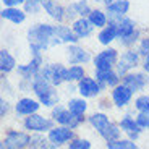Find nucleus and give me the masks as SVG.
<instances>
[{"label": "nucleus", "instance_id": "1", "mask_svg": "<svg viewBox=\"0 0 149 149\" xmlns=\"http://www.w3.org/2000/svg\"><path fill=\"white\" fill-rule=\"evenodd\" d=\"M28 42H29L33 55H39L41 50H45L50 45L60 44L55 34V26L52 24H36L28 31Z\"/></svg>", "mask_w": 149, "mask_h": 149}, {"label": "nucleus", "instance_id": "2", "mask_svg": "<svg viewBox=\"0 0 149 149\" xmlns=\"http://www.w3.org/2000/svg\"><path fill=\"white\" fill-rule=\"evenodd\" d=\"M33 91L36 93V96L39 97L41 104H44L45 107L57 105V102H58V94L54 89V84L45 81V79L41 78L39 74H36V78L33 79Z\"/></svg>", "mask_w": 149, "mask_h": 149}, {"label": "nucleus", "instance_id": "3", "mask_svg": "<svg viewBox=\"0 0 149 149\" xmlns=\"http://www.w3.org/2000/svg\"><path fill=\"white\" fill-rule=\"evenodd\" d=\"M89 122L99 131V134H101L105 141H115V139L120 138L118 127H115L113 123L109 122L107 115H104V113H94V115H91Z\"/></svg>", "mask_w": 149, "mask_h": 149}, {"label": "nucleus", "instance_id": "4", "mask_svg": "<svg viewBox=\"0 0 149 149\" xmlns=\"http://www.w3.org/2000/svg\"><path fill=\"white\" fill-rule=\"evenodd\" d=\"M39 76L44 78L45 81H49L50 84L58 86L63 81H67V68L60 63H50V65H44L39 71Z\"/></svg>", "mask_w": 149, "mask_h": 149}, {"label": "nucleus", "instance_id": "5", "mask_svg": "<svg viewBox=\"0 0 149 149\" xmlns=\"http://www.w3.org/2000/svg\"><path fill=\"white\" fill-rule=\"evenodd\" d=\"M31 143V138L21 131H8L5 139L2 141V149H23Z\"/></svg>", "mask_w": 149, "mask_h": 149}, {"label": "nucleus", "instance_id": "6", "mask_svg": "<svg viewBox=\"0 0 149 149\" xmlns=\"http://www.w3.org/2000/svg\"><path fill=\"white\" fill-rule=\"evenodd\" d=\"M52 117H54V120H55V122L62 123L63 127H70V128L78 127L79 123H81V120H83V117L74 115L73 112L65 110V109H63V107H60V105H57V107L54 109Z\"/></svg>", "mask_w": 149, "mask_h": 149}, {"label": "nucleus", "instance_id": "7", "mask_svg": "<svg viewBox=\"0 0 149 149\" xmlns=\"http://www.w3.org/2000/svg\"><path fill=\"white\" fill-rule=\"evenodd\" d=\"M117 62V50L115 49H105L102 52H99L94 58V65H96L97 71H107L112 70L113 63Z\"/></svg>", "mask_w": 149, "mask_h": 149}, {"label": "nucleus", "instance_id": "8", "mask_svg": "<svg viewBox=\"0 0 149 149\" xmlns=\"http://www.w3.org/2000/svg\"><path fill=\"white\" fill-rule=\"evenodd\" d=\"M24 127H26V130L41 133V131L52 130V120L44 118L42 115H37V113H33V115L26 117V120H24Z\"/></svg>", "mask_w": 149, "mask_h": 149}, {"label": "nucleus", "instance_id": "9", "mask_svg": "<svg viewBox=\"0 0 149 149\" xmlns=\"http://www.w3.org/2000/svg\"><path fill=\"white\" fill-rule=\"evenodd\" d=\"M139 63V52H134V50H127L122 57L118 58V74H127L131 68L138 67Z\"/></svg>", "mask_w": 149, "mask_h": 149}, {"label": "nucleus", "instance_id": "10", "mask_svg": "<svg viewBox=\"0 0 149 149\" xmlns=\"http://www.w3.org/2000/svg\"><path fill=\"white\" fill-rule=\"evenodd\" d=\"M128 8H130V2L128 0H115L110 5H107V13H109V18H110V23L117 24L125 16Z\"/></svg>", "mask_w": 149, "mask_h": 149}, {"label": "nucleus", "instance_id": "11", "mask_svg": "<svg viewBox=\"0 0 149 149\" xmlns=\"http://www.w3.org/2000/svg\"><path fill=\"white\" fill-rule=\"evenodd\" d=\"M67 58H68L70 63L78 65V63H86V62H89L91 55H89L88 50L78 47L76 44H71V45H68V47H67Z\"/></svg>", "mask_w": 149, "mask_h": 149}, {"label": "nucleus", "instance_id": "12", "mask_svg": "<svg viewBox=\"0 0 149 149\" xmlns=\"http://www.w3.org/2000/svg\"><path fill=\"white\" fill-rule=\"evenodd\" d=\"M41 65H42V57L41 54L39 55H34V58L31 60L28 65H21V67H18V73L21 74L24 79H31V78H36V74L41 71Z\"/></svg>", "mask_w": 149, "mask_h": 149}, {"label": "nucleus", "instance_id": "13", "mask_svg": "<svg viewBox=\"0 0 149 149\" xmlns=\"http://www.w3.org/2000/svg\"><path fill=\"white\" fill-rule=\"evenodd\" d=\"M73 138V131L68 127H58V128H52L49 131V141L52 143L54 146H60L63 143L70 141Z\"/></svg>", "mask_w": 149, "mask_h": 149}, {"label": "nucleus", "instance_id": "14", "mask_svg": "<svg viewBox=\"0 0 149 149\" xmlns=\"http://www.w3.org/2000/svg\"><path fill=\"white\" fill-rule=\"evenodd\" d=\"M149 83V79L146 78L143 73H128L123 76V84L128 86L131 91H141L144 89V86Z\"/></svg>", "mask_w": 149, "mask_h": 149}, {"label": "nucleus", "instance_id": "15", "mask_svg": "<svg viewBox=\"0 0 149 149\" xmlns=\"http://www.w3.org/2000/svg\"><path fill=\"white\" fill-rule=\"evenodd\" d=\"M78 91L81 93V96L84 97H94L99 94V91H101V84L96 81V79L93 78H83L81 81L78 83Z\"/></svg>", "mask_w": 149, "mask_h": 149}, {"label": "nucleus", "instance_id": "16", "mask_svg": "<svg viewBox=\"0 0 149 149\" xmlns=\"http://www.w3.org/2000/svg\"><path fill=\"white\" fill-rule=\"evenodd\" d=\"M39 102L34 101V99H29V97H24V99H19L16 102V113L19 115H33L39 110Z\"/></svg>", "mask_w": 149, "mask_h": 149}, {"label": "nucleus", "instance_id": "17", "mask_svg": "<svg viewBox=\"0 0 149 149\" xmlns=\"http://www.w3.org/2000/svg\"><path fill=\"white\" fill-rule=\"evenodd\" d=\"M131 94H133V91H131L128 86H125V84L115 86V89H113V93H112V99H113L115 105L123 107V105H127L128 102H130Z\"/></svg>", "mask_w": 149, "mask_h": 149}, {"label": "nucleus", "instance_id": "18", "mask_svg": "<svg viewBox=\"0 0 149 149\" xmlns=\"http://www.w3.org/2000/svg\"><path fill=\"white\" fill-rule=\"evenodd\" d=\"M42 8L49 13L50 18L57 19V21H62V19L67 16V15H65L67 10H65L62 5H58L57 2H54V0H42Z\"/></svg>", "mask_w": 149, "mask_h": 149}, {"label": "nucleus", "instance_id": "19", "mask_svg": "<svg viewBox=\"0 0 149 149\" xmlns=\"http://www.w3.org/2000/svg\"><path fill=\"white\" fill-rule=\"evenodd\" d=\"M71 29L74 31V34H76L78 37H88L91 33H93L94 24L89 21V19H86V18H78L76 21L73 23Z\"/></svg>", "mask_w": 149, "mask_h": 149}, {"label": "nucleus", "instance_id": "20", "mask_svg": "<svg viewBox=\"0 0 149 149\" xmlns=\"http://www.w3.org/2000/svg\"><path fill=\"white\" fill-rule=\"evenodd\" d=\"M91 8H89V3L86 2V0H78V2H74L71 3L70 7L67 8V16H74V15H79L81 18H84L86 15H89L91 13Z\"/></svg>", "mask_w": 149, "mask_h": 149}, {"label": "nucleus", "instance_id": "21", "mask_svg": "<svg viewBox=\"0 0 149 149\" xmlns=\"http://www.w3.org/2000/svg\"><path fill=\"white\" fill-rule=\"evenodd\" d=\"M55 34H57V39L60 42H67V44H76L78 42V36L68 26H62V24L55 26Z\"/></svg>", "mask_w": 149, "mask_h": 149}, {"label": "nucleus", "instance_id": "22", "mask_svg": "<svg viewBox=\"0 0 149 149\" xmlns=\"http://www.w3.org/2000/svg\"><path fill=\"white\" fill-rule=\"evenodd\" d=\"M120 128H122L125 133L130 136L131 139H136L139 136V125H138V122H134L133 118H130V117H125V118H122V122H120Z\"/></svg>", "mask_w": 149, "mask_h": 149}, {"label": "nucleus", "instance_id": "23", "mask_svg": "<svg viewBox=\"0 0 149 149\" xmlns=\"http://www.w3.org/2000/svg\"><path fill=\"white\" fill-rule=\"evenodd\" d=\"M2 18L3 19H8V21L15 23V24H19L26 19V13L15 7H8V8H3L2 10Z\"/></svg>", "mask_w": 149, "mask_h": 149}, {"label": "nucleus", "instance_id": "24", "mask_svg": "<svg viewBox=\"0 0 149 149\" xmlns=\"http://www.w3.org/2000/svg\"><path fill=\"white\" fill-rule=\"evenodd\" d=\"M134 21L130 18H122L118 23H117V33H118L120 39H125V37L131 36L134 33Z\"/></svg>", "mask_w": 149, "mask_h": 149}, {"label": "nucleus", "instance_id": "25", "mask_svg": "<svg viewBox=\"0 0 149 149\" xmlns=\"http://www.w3.org/2000/svg\"><path fill=\"white\" fill-rule=\"evenodd\" d=\"M96 78L97 81L101 83V86H117L118 83V73L112 70H107V71H97L96 73Z\"/></svg>", "mask_w": 149, "mask_h": 149}, {"label": "nucleus", "instance_id": "26", "mask_svg": "<svg viewBox=\"0 0 149 149\" xmlns=\"http://www.w3.org/2000/svg\"><path fill=\"white\" fill-rule=\"evenodd\" d=\"M115 37H118V33H117V24L110 23L109 26L102 28V31L99 33V42L104 45H109Z\"/></svg>", "mask_w": 149, "mask_h": 149}, {"label": "nucleus", "instance_id": "27", "mask_svg": "<svg viewBox=\"0 0 149 149\" xmlns=\"http://www.w3.org/2000/svg\"><path fill=\"white\" fill-rule=\"evenodd\" d=\"M16 62L15 58L10 55V52L8 50H5V49H2L0 50V70H2V73H8V71H11L13 68H15Z\"/></svg>", "mask_w": 149, "mask_h": 149}, {"label": "nucleus", "instance_id": "28", "mask_svg": "<svg viewBox=\"0 0 149 149\" xmlns=\"http://www.w3.org/2000/svg\"><path fill=\"white\" fill-rule=\"evenodd\" d=\"M89 21L96 28H105V24H107V15L101 10H93L89 13Z\"/></svg>", "mask_w": 149, "mask_h": 149}, {"label": "nucleus", "instance_id": "29", "mask_svg": "<svg viewBox=\"0 0 149 149\" xmlns=\"http://www.w3.org/2000/svg\"><path fill=\"white\" fill-rule=\"evenodd\" d=\"M86 109H88V104H86V101H83V99H71V101L68 102V110L73 112L74 115L81 117L86 112Z\"/></svg>", "mask_w": 149, "mask_h": 149}, {"label": "nucleus", "instance_id": "30", "mask_svg": "<svg viewBox=\"0 0 149 149\" xmlns=\"http://www.w3.org/2000/svg\"><path fill=\"white\" fill-rule=\"evenodd\" d=\"M109 149H138V146L130 139H115V141H107Z\"/></svg>", "mask_w": 149, "mask_h": 149}, {"label": "nucleus", "instance_id": "31", "mask_svg": "<svg viewBox=\"0 0 149 149\" xmlns=\"http://www.w3.org/2000/svg\"><path fill=\"white\" fill-rule=\"evenodd\" d=\"M84 78V70L79 65H73L67 70V81H81Z\"/></svg>", "mask_w": 149, "mask_h": 149}, {"label": "nucleus", "instance_id": "32", "mask_svg": "<svg viewBox=\"0 0 149 149\" xmlns=\"http://www.w3.org/2000/svg\"><path fill=\"white\" fill-rule=\"evenodd\" d=\"M41 7H42V0H26L24 2L26 13H39Z\"/></svg>", "mask_w": 149, "mask_h": 149}, {"label": "nucleus", "instance_id": "33", "mask_svg": "<svg viewBox=\"0 0 149 149\" xmlns=\"http://www.w3.org/2000/svg\"><path fill=\"white\" fill-rule=\"evenodd\" d=\"M134 107L138 109L139 112H149V94L138 97L136 102H134Z\"/></svg>", "mask_w": 149, "mask_h": 149}, {"label": "nucleus", "instance_id": "34", "mask_svg": "<svg viewBox=\"0 0 149 149\" xmlns=\"http://www.w3.org/2000/svg\"><path fill=\"white\" fill-rule=\"evenodd\" d=\"M68 149H91V143L88 139H74L70 143Z\"/></svg>", "mask_w": 149, "mask_h": 149}, {"label": "nucleus", "instance_id": "35", "mask_svg": "<svg viewBox=\"0 0 149 149\" xmlns=\"http://www.w3.org/2000/svg\"><path fill=\"white\" fill-rule=\"evenodd\" d=\"M136 122L141 128H149V112H141L136 118Z\"/></svg>", "mask_w": 149, "mask_h": 149}, {"label": "nucleus", "instance_id": "36", "mask_svg": "<svg viewBox=\"0 0 149 149\" xmlns=\"http://www.w3.org/2000/svg\"><path fill=\"white\" fill-rule=\"evenodd\" d=\"M138 36H139V33H138V31H134L131 36L125 37V39H120V42H122L123 45H131V44H134V42L138 41Z\"/></svg>", "mask_w": 149, "mask_h": 149}, {"label": "nucleus", "instance_id": "37", "mask_svg": "<svg viewBox=\"0 0 149 149\" xmlns=\"http://www.w3.org/2000/svg\"><path fill=\"white\" fill-rule=\"evenodd\" d=\"M138 52L141 54V55H149V37H146V39H143V41H141Z\"/></svg>", "mask_w": 149, "mask_h": 149}, {"label": "nucleus", "instance_id": "38", "mask_svg": "<svg viewBox=\"0 0 149 149\" xmlns=\"http://www.w3.org/2000/svg\"><path fill=\"white\" fill-rule=\"evenodd\" d=\"M44 143H45V141H44L42 138H39V136H36V138H31V143H29V144H31V148H33V149H36L37 146H42Z\"/></svg>", "mask_w": 149, "mask_h": 149}, {"label": "nucleus", "instance_id": "39", "mask_svg": "<svg viewBox=\"0 0 149 149\" xmlns=\"http://www.w3.org/2000/svg\"><path fill=\"white\" fill-rule=\"evenodd\" d=\"M7 7H18V5H21V3H24L26 0H2Z\"/></svg>", "mask_w": 149, "mask_h": 149}, {"label": "nucleus", "instance_id": "40", "mask_svg": "<svg viewBox=\"0 0 149 149\" xmlns=\"http://www.w3.org/2000/svg\"><path fill=\"white\" fill-rule=\"evenodd\" d=\"M0 104H2V109H0V115L3 117L5 113H7V112H8V102L2 99V102H0Z\"/></svg>", "mask_w": 149, "mask_h": 149}, {"label": "nucleus", "instance_id": "41", "mask_svg": "<svg viewBox=\"0 0 149 149\" xmlns=\"http://www.w3.org/2000/svg\"><path fill=\"white\" fill-rule=\"evenodd\" d=\"M143 68H144L146 73H149V55L144 57V62H143Z\"/></svg>", "mask_w": 149, "mask_h": 149}, {"label": "nucleus", "instance_id": "42", "mask_svg": "<svg viewBox=\"0 0 149 149\" xmlns=\"http://www.w3.org/2000/svg\"><path fill=\"white\" fill-rule=\"evenodd\" d=\"M41 149H54V146H50V144H45V143H44V144L41 146Z\"/></svg>", "mask_w": 149, "mask_h": 149}, {"label": "nucleus", "instance_id": "43", "mask_svg": "<svg viewBox=\"0 0 149 149\" xmlns=\"http://www.w3.org/2000/svg\"><path fill=\"white\" fill-rule=\"evenodd\" d=\"M97 2H104L105 5H110L112 2H115V0H97Z\"/></svg>", "mask_w": 149, "mask_h": 149}]
</instances>
